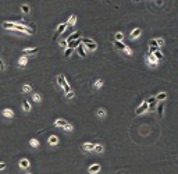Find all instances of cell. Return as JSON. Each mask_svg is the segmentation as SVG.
Wrapping results in <instances>:
<instances>
[{
    "label": "cell",
    "instance_id": "11",
    "mask_svg": "<svg viewBox=\"0 0 178 174\" xmlns=\"http://www.w3.org/2000/svg\"><path fill=\"white\" fill-rule=\"evenodd\" d=\"M66 29H67V22H63V24H60V25H58V28H57V32H56V36H54V38H57L58 35H61L64 31H66Z\"/></svg>",
    "mask_w": 178,
    "mask_h": 174
},
{
    "label": "cell",
    "instance_id": "10",
    "mask_svg": "<svg viewBox=\"0 0 178 174\" xmlns=\"http://www.w3.org/2000/svg\"><path fill=\"white\" fill-rule=\"evenodd\" d=\"M75 50H77V53L79 54V57H86V53H85V46L82 45H79L78 48H75Z\"/></svg>",
    "mask_w": 178,
    "mask_h": 174
},
{
    "label": "cell",
    "instance_id": "8",
    "mask_svg": "<svg viewBox=\"0 0 178 174\" xmlns=\"http://www.w3.org/2000/svg\"><path fill=\"white\" fill-rule=\"evenodd\" d=\"M75 22H77V16H75V14H72V16L70 17V21L67 22V28H68V31H70V29H72V26L75 25Z\"/></svg>",
    "mask_w": 178,
    "mask_h": 174
},
{
    "label": "cell",
    "instance_id": "31",
    "mask_svg": "<svg viewBox=\"0 0 178 174\" xmlns=\"http://www.w3.org/2000/svg\"><path fill=\"white\" fill-rule=\"evenodd\" d=\"M72 52H74V49H71V48H67L66 50H64V57H70V56L72 54Z\"/></svg>",
    "mask_w": 178,
    "mask_h": 174
},
{
    "label": "cell",
    "instance_id": "42",
    "mask_svg": "<svg viewBox=\"0 0 178 174\" xmlns=\"http://www.w3.org/2000/svg\"><path fill=\"white\" fill-rule=\"evenodd\" d=\"M149 46H156V48H159V46H157L156 39H150V40H149Z\"/></svg>",
    "mask_w": 178,
    "mask_h": 174
},
{
    "label": "cell",
    "instance_id": "43",
    "mask_svg": "<svg viewBox=\"0 0 178 174\" xmlns=\"http://www.w3.org/2000/svg\"><path fill=\"white\" fill-rule=\"evenodd\" d=\"M6 167H7V164H6L4 162H2V163H0V170H4Z\"/></svg>",
    "mask_w": 178,
    "mask_h": 174
},
{
    "label": "cell",
    "instance_id": "36",
    "mask_svg": "<svg viewBox=\"0 0 178 174\" xmlns=\"http://www.w3.org/2000/svg\"><path fill=\"white\" fill-rule=\"evenodd\" d=\"M58 45L61 46V48H64V49H67L68 48V43H67V40L64 39V40H60V43H58Z\"/></svg>",
    "mask_w": 178,
    "mask_h": 174
},
{
    "label": "cell",
    "instance_id": "19",
    "mask_svg": "<svg viewBox=\"0 0 178 174\" xmlns=\"http://www.w3.org/2000/svg\"><path fill=\"white\" fill-rule=\"evenodd\" d=\"M49 143H50L52 146L58 145V138L56 137V135H52V137H49Z\"/></svg>",
    "mask_w": 178,
    "mask_h": 174
},
{
    "label": "cell",
    "instance_id": "6",
    "mask_svg": "<svg viewBox=\"0 0 178 174\" xmlns=\"http://www.w3.org/2000/svg\"><path fill=\"white\" fill-rule=\"evenodd\" d=\"M156 111H157V114H159V117L161 119L163 114H164V103H163V102H159V105L156 106Z\"/></svg>",
    "mask_w": 178,
    "mask_h": 174
},
{
    "label": "cell",
    "instance_id": "33",
    "mask_svg": "<svg viewBox=\"0 0 178 174\" xmlns=\"http://www.w3.org/2000/svg\"><path fill=\"white\" fill-rule=\"evenodd\" d=\"M156 106H157V102L149 103V107H147V110H150V111H155V110H156Z\"/></svg>",
    "mask_w": 178,
    "mask_h": 174
},
{
    "label": "cell",
    "instance_id": "9",
    "mask_svg": "<svg viewBox=\"0 0 178 174\" xmlns=\"http://www.w3.org/2000/svg\"><path fill=\"white\" fill-rule=\"evenodd\" d=\"M18 166H20V169H28V167L31 166V163H29L28 159H21V160L18 162Z\"/></svg>",
    "mask_w": 178,
    "mask_h": 174
},
{
    "label": "cell",
    "instance_id": "12",
    "mask_svg": "<svg viewBox=\"0 0 178 174\" xmlns=\"http://www.w3.org/2000/svg\"><path fill=\"white\" fill-rule=\"evenodd\" d=\"M113 45H114V48L118 49V50H124V48L127 46L125 43L121 42V40H113Z\"/></svg>",
    "mask_w": 178,
    "mask_h": 174
},
{
    "label": "cell",
    "instance_id": "14",
    "mask_svg": "<svg viewBox=\"0 0 178 174\" xmlns=\"http://www.w3.org/2000/svg\"><path fill=\"white\" fill-rule=\"evenodd\" d=\"M81 43H82V42H81V38H79V39H75V40H72V42L68 43V48H71V49L75 50V48H78Z\"/></svg>",
    "mask_w": 178,
    "mask_h": 174
},
{
    "label": "cell",
    "instance_id": "26",
    "mask_svg": "<svg viewBox=\"0 0 178 174\" xmlns=\"http://www.w3.org/2000/svg\"><path fill=\"white\" fill-rule=\"evenodd\" d=\"M93 86H95V89H100V88L103 86V79H96L95 84H93Z\"/></svg>",
    "mask_w": 178,
    "mask_h": 174
},
{
    "label": "cell",
    "instance_id": "5",
    "mask_svg": "<svg viewBox=\"0 0 178 174\" xmlns=\"http://www.w3.org/2000/svg\"><path fill=\"white\" fill-rule=\"evenodd\" d=\"M79 38H81V32L77 31V32H72L66 40H67V43H70V42H72V40H75V39H79Z\"/></svg>",
    "mask_w": 178,
    "mask_h": 174
},
{
    "label": "cell",
    "instance_id": "46",
    "mask_svg": "<svg viewBox=\"0 0 178 174\" xmlns=\"http://www.w3.org/2000/svg\"><path fill=\"white\" fill-rule=\"evenodd\" d=\"M26 174H32V173H26Z\"/></svg>",
    "mask_w": 178,
    "mask_h": 174
},
{
    "label": "cell",
    "instance_id": "27",
    "mask_svg": "<svg viewBox=\"0 0 178 174\" xmlns=\"http://www.w3.org/2000/svg\"><path fill=\"white\" fill-rule=\"evenodd\" d=\"M29 145H31L32 148H38V146H39V141L32 138V139H29Z\"/></svg>",
    "mask_w": 178,
    "mask_h": 174
},
{
    "label": "cell",
    "instance_id": "38",
    "mask_svg": "<svg viewBox=\"0 0 178 174\" xmlns=\"http://www.w3.org/2000/svg\"><path fill=\"white\" fill-rule=\"evenodd\" d=\"M63 128H64V129H66V131H68V132H71V131H72V125H71V124H70V123H68V124H67V125H64V127H63Z\"/></svg>",
    "mask_w": 178,
    "mask_h": 174
},
{
    "label": "cell",
    "instance_id": "13",
    "mask_svg": "<svg viewBox=\"0 0 178 174\" xmlns=\"http://www.w3.org/2000/svg\"><path fill=\"white\" fill-rule=\"evenodd\" d=\"M36 52H39V48H29V49H24V56L35 54Z\"/></svg>",
    "mask_w": 178,
    "mask_h": 174
},
{
    "label": "cell",
    "instance_id": "18",
    "mask_svg": "<svg viewBox=\"0 0 178 174\" xmlns=\"http://www.w3.org/2000/svg\"><path fill=\"white\" fill-rule=\"evenodd\" d=\"M26 63H28V59H26V56H21V57L18 59V67H25Z\"/></svg>",
    "mask_w": 178,
    "mask_h": 174
},
{
    "label": "cell",
    "instance_id": "21",
    "mask_svg": "<svg viewBox=\"0 0 178 174\" xmlns=\"http://www.w3.org/2000/svg\"><path fill=\"white\" fill-rule=\"evenodd\" d=\"M96 116L99 117V119H105V117H106V110L103 107L97 109V110H96Z\"/></svg>",
    "mask_w": 178,
    "mask_h": 174
},
{
    "label": "cell",
    "instance_id": "3",
    "mask_svg": "<svg viewBox=\"0 0 178 174\" xmlns=\"http://www.w3.org/2000/svg\"><path fill=\"white\" fill-rule=\"evenodd\" d=\"M146 63L149 64V67H156L157 64H159V60H157V59L152 54V53H147V56H146Z\"/></svg>",
    "mask_w": 178,
    "mask_h": 174
},
{
    "label": "cell",
    "instance_id": "20",
    "mask_svg": "<svg viewBox=\"0 0 178 174\" xmlns=\"http://www.w3.org/2000/svg\"><path fill=\"white\" fill-rule=\"evenodd\" d=\"M3 28L6 29H14V26H16V22H10V21H4L3 22Z\"/></svg>",
    "mask_w": 178,
    "mask_h": 174
},
{
    "label": "cell",
    "instance_id": "39",
    "mask_svg": "<svg viewBox=\"0 0 178 174\" xmlns=\"http://www.w3.org/2000/svg\"><path fill=\"white\" fill-rule=\"evenodd\" d=\"M156 42H157V46H159V48H160V46H163V45H164V40H163L161 38H157V39H156Z\"/></svg>",
    "mask_w": 178,
    "mask_h": 174
},
{
    "label": "cell",
    "instance_id": "28",
    "mask_svg": "<svg viewBox=\"0 0 178 174\" xmlns=\"http://www.w3.org/2000/svg\"><path fill=\"white\" fill-rule=\"evenodd\" d=\"M31 91H32V86H31L29 84H25V85L22 86V92H24V93H29Z\"/></svg>",
    "mask_w": 178,
    "mask_h": 174
},
{
    "label": "cell",
    "instance_id": "45",
    "mask_svg": "<svg viewBox=\"0 0 178 174\" xmlns=\"http://www.w3.org/2000/svg\"><path fill=\"white\" fill-rule=\"evenodd\" d=\"M103 2H106V3H110V0H103Z\"/></svg>",
    "mask_w": 178,
    "mask_h": 174
},
{
    "label": "cell",
    "instance_id": "7",
    "mask_svg": "<svg viewBox=\"0 0 178 174\" xmlns=\"http://www.w3.org/2000/svg\"><path fill=\"white\" fill-rule=\"evenodd\" d=\"M95 146H96V145H95V143H82V146H81V148H82V150H85V152H92V150H95Z\"/></svg>",
    "mask_w": 178,
    "mask_h": 174
},
{
    "label": "cell",
    "instance_id": "44",
    "mask_svg": "<svg viewBox=\"0 0 178 174\" xmlns=\"http://www.w3.org/2000/svg\"><path fill=\"white\" fill-rule=\"evenodd\" d=\"M0 70H2V71L4 70V63H3V60H2V59H0Z\"/></svg>",
    "mask_w": 178,
    "mask_h": 174
},
{
    "label": "cell",
    "instance_id": "37",
    "mask_svg": "<svg viewBox=\"0 0 178 174\" xmlns=\"http://www.w3.org/2000/svg\"><path fill=\"white\" fill-rule=\"evenodd\" d=\"M147 102V105L149 103H153V102H156V96H150V98H147V99H145Z\"/></svg>",
    "mask_w": 178,
    "mask_h": 174
},
{
    "label": "cell",
    "instance_id": "30",
    "mask_svg": "<svg viewBox=\"0 0 178 174\" xmlns=\"http://www.w3.org/2000/svg\"><path fill=\"white\" fill-rule=\"evenodd\" d=\"M123 39H124V34L123 32H117L115 36H114V40H121V42H123Z\"/></svg>",
    "mask_w": 178,
    "mask_h": 174
},
{
    "label": "cell",
    "instance_id": "25",
    "mask_svg": "<svg viewBox=\"0 0 178 174\" xmlns=\"http://www.w3.org/2000/svg\"><path fill=\"white\" fill-rule=\"evenodd\" d=\"M22 109H24L25 111H31V105H29L28 100L24 99V102H22Z\"/></svg>",
    "mask_w": 178,
    "mask_h": 174
},
{
    "label": "cell",
    "instance_id": "4",
    "mask_svg": "<svg viewBox=\"0 0 178 174\" xmlns=\"http://www.w3.org/2000/svg\"><path fill=\"white\" fill-rule=\"evenodd\" d=\"M100 169H102V166H100L99 163H95V164H92V166H89L88 171L91 173V174H97V173L100 171Z\"/></svg>",
    "mask_w": 178,
    "mask_h": 174
},
{
    "label": "cell",
    "instance_id": "24",
    "mask_svg": "<svg viewBox=\"0 0 178 174\" xmlns=\"http://www.w3.org/2000/svg\"><path fill=\"white\" fill-rule=\"evenodd\" d=\"M67 124H68V123L66 121V120H63V119H60V120H57V121H56V123H54V125H56V127H61V128H63V127H64V125H67Z\"/></svg>",
    "mask_w": 178,
    "mask_h": 174
},
{
    "label": "cell",
    "instance_id": "23",
    "mask_svg": "<svg viewBox=\"0 0 178 174\" xmlns=\"http://www.w3.org/2000/svg\"><path fill=\"white\" fill-rule=\"evenodd\" d=\"M152 54L155 56V57H156V59H157V60H159V61H160V60H163V59H164V54H163V53L160 52V49H157L156 52H153V53H152Z\"/></svg>",
    "mask_w": 178,
    "mask_h": 174
},
{
    "label": "cell",
    "instance_id": "32",
    "mask_svg": "<svg viewBox=\"0 0 178 174\" xmlns=\"http://www.w3.org/2000/svg\"><path fill=\"white\" fill-rule=\"evenodd\" d=\"M32 100H34V102H40L42 98H40L39 93H34V95H32Z\"/></svg>",
    "mask_w": 178,
    "mask_h": 174
},
{
    "label": "cell",
    "instance_id": "17",
    "mask_svg": "<svg viewBox=\"0 0 178 174\" xmlns=\"http://www.w3.org/2000/svg\"><path fill=\"white\" fill-rule=\"evenodd\" d=\"M167 99V93L166 92H160L159 95L156 96V102L159 103V102H164V100Z\"/></svg>",
    "mask_w": 178,
    "mask_h": 174
},
{
    "label": "cell",
    "instance_id": "16",
    "mask_svg": "<svg viewBox=\"0 0 178 174\" xmlns=\"http://www.w3.org/2000/svg\"><path fill=\"white\" fill-rule=\"evenodd\" d=\"M141 34H142L141 28H135V29L131 32V39H136L138 36H141Z\"/></svg>",
    "mask_w": 178,
    "mask_h": 174
},
{
    "label": "cell",
    "instance_id": "29",
    "mask_svg": "<svg viewBox=\"0 0 178 174\" xmlns=\"http://www.w3.org/2000/svg\"><path fill=\"white\" fill-rule=\"evenodd\" d=\"M21 11H22L24 14H28L29 11H31V8H29L28 4H22V6H21Z\"/></svg>",
    "mask_w": 178,
    "mask_h": 174
},
{
    "label": "cell",
    "instance_id": "41",
    "mask_svg": "<svg viewBox=\"0 0 178 174\" xmlns=\"http://www.w3.org/2000/svg\"><path fill=\"white\" fill-rule=\"evenodd\" d=\"M95 150H96V152H99V153H102L103 152V146L102 145H96V146H95Z\"/></svg>",
    "mask_w": 178,
    "mask_h": 174
},
{
    "label": "cell",
    "instance_id": "40",
    "mask_svg": "<svg viewBox=\"0 0 178 174\" xmlns=\"http://www.w3.org/2000/svg\"><path fill=\"white\" fill-rule=\"evenodd\" d=\"M74 96H75V95H74V92H72V91H71V92H68V93H66V98H67L68 100H70V99H72Z\"/></svg>",
    "mask_w": 178,
    "mask_h": 174
},
{
    "label": "cell",
    "instance_id": "1",
    "mask_svg": "<svg viewBox=\"0 0 178 174\" xmlns=\"http://www.w3.org/2000/svg\"><path fill=\"white\" fill-rule=\"evenodd\" d=\"M81 42H82V45H84L88 50H91V52H95V50L97 49V43L95 42V40H92V39L84 38V39H81Z\"/></svg>",
    "mask_w": 178,
    "mask_h": 174
},
{
    "label": "cell",
    "instance_id": "34",
    "mask_svg": "<svg viewBox=\"0 0 178 174\" xmlns=\"http://www.w3.org/2000/svg\"><path fill=\"white\" fill-rule=\"evenodd\" d=\"M63 89H64V92H66V93H68V92H71V91H72V89H71V86L68 85V82H66V84L63 85Z\"/></svg>",
    "mask_w": 178,
    "mask_h": 174
},
{
    "label": "cell",
    "instance_id": "2",
    "mask_svg": "<svg viewBox=\"0 0 178 174\" xmlns=\"http://www.w3.org/2000/svg\"><path fill=\"white\" fill-rule=\"evenodd\" d=\"M147 107H149L147 102H146V100H143V102L139 105V107L135 110V114H136V116H141V114H143L145 111H147Z\"/></svg>",
    "mask_w": 178,
    "mask_h": 174
},
{
    "label": "cell",
    "instance_id": "35",
    "mask_svg": "<svg viewBox=\"0 0 178 174\" xmlns=\"http://www.w3.org/2000/svg\"><path fill=\"white\" fill-rule=\"evenodd\" d=\"M123 52L125 53L127 56H131V54H132V49H129L128 46H125V48H124V50H123Z\"/></svg>",
    "mask_w": 178,
    "mask_h": 174
},
{
    "label": "cell",
    "instance_id": "22",
    "mask_svg": "<svg viewBox=\"0 0 178 174\" xmlns=\"http://www.w3.org/2000/svg\"><path fill=\"white\" fill-rule=\"evenodd\" d=\"M66 82H67V81H66V77H64L63 74H60V75H57V84H58V85H60V86H61V88H63V85H64V84H66Z\"/></svg>",
    "mask_w": 178,
    "mask_h": 174
},
{
    "label": "cell",
    "instance_id": "15",
    "mask_svg": "<svg viewBox=\"0 0 178 174\" xmlns=\"http://www.w3.org/2000/svg\"><path fill=\"white\" fill-rule=\"evenodd\" d=\"M2 114L4 117H7V119H13V117H14V111L10 110V109H4V110L2 111Z\"/></svg>",
    "mask_w": 178,
    "mask_h": 174
}]
</instances>
